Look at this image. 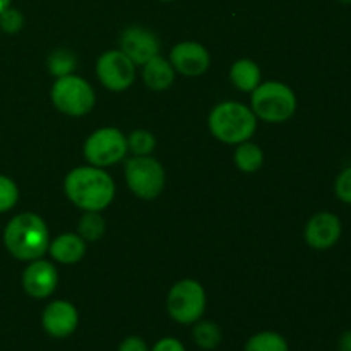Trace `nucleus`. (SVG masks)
Segmentation results:
<instances>
[{
  "label": "nucleus",
  "mask_w": 351,
  "mask_h": 351,
  "mask_svg": "<svg viewBox=\"0 0 351 351\" xmlns=\"http://www.w3.org/2000/svg\"><path fill=\"white\" fill-rule=\"evenodd\" d=\"M64 189L74 206L84 211H101L108 208L115 195V184L112 177L93 165L74 168L65 177Z\"/></svg>",
  "instance_id": "f257e3e1"
},
{
  "label": "nucleus",
  "mask_w": 351,
  "mask_h": 351,
  "mask_svg": "<svg viewBox=\"0 0 351 351\" xmlns=\"http://www.w3.org/2000/svg\"><path fill=\"white\" fill-rule=\"evenodd\" d=\"M3 243L10 256L17 261H36L50 245L47 223L34 213L17 215L7 223Z\"/></svg>",
  "instance_id": "f03ea898"
},
{
  "label": "nucleus",
  "mask_w": 351,
  "mask_h": 351,
  "mask_svg": "<svg viewBox=\"0 0 351 351\" xmlns=\"http://www.w3.org/2000/svg\"><path fill=\"white\" fill-rule=\"evenodd\" d=\"M209 129L216 139L226 144L245 143L256 132L257 117L239 101L219 103L209 115Z\"/></svg>",
  "instance_id": "7ed1b4c3"
},
{
  "label": "nucleus",
  "mask_w": 351,
  "mask_h": 351,
  "mask_svg": "<svg viewBox=\"0 0 351 351\" xmlns=\"http://www.w3.org/2000/svg\"><path fill=\"white\" fill-rule=\"evenodd\" d=\"M252 112L269 123L287 122L297 110V96L283 82H264L252 91Z\"/></svg>",
  "instance_id": "20e7f679"
},
{
  "label": "nucleus",
  "mask_w": 351,
  "mask_h": 351,
  "mask_svg": "<svg viewBox=\"0 0 351 351\" xmlns=\"http://www.w3.org/2000/svg\"><path fill=\"white\" fill-rule=\"evenodd\" d=\"M51 101L65 115L81 117L91 112L96 96L88 81L69 74L55 81L51 88Z\"/></svg>",
  "instance_id": "39448f33"
},
{
  "label": "nucleus",
  "mask_w": 351,
  "mask_h": 351,
  "mask_svg": "<svg viewBox=\"0 0 351 351\" xmlns=\"http://www.w3.org/2000/svg\"><path fill=\"white\" fill-rule=\"evenodd\" d=\"M168 314L178 324H195L206 311V291L194 280L178 281L168 293Z\"/></svg>",
  "instance_id": "423d86ee"
},
{
  "label": "nucleus",
  "mask_w": 351,
  "mask_h": 351,
  "mask_svg": "<svg viewBox=\"0 0 351 351\" xmlns=\"http://www.w3.org/2000/svg\"><path fill=\"white\" fill-rule=\"evenodd\" d=\"M125 180L141 199H156L165 189V170L151 156H134L125 163Z\"/></svg>",
  "instance_id": "0eeeda50"
},
{
  "label": "nucleus",
  "mask_w": 351,
  "mask_h": 351,
  "mask_svg": "<svg viewBox=\"0 0 351 351\" xmlns=\"http://www.w3.org/2000/svg\"><path fill=\"white\" fill-rule=\"evenodd\" d=\"M127 139L115 127H103L93 132L84 144V158L93 167L105 168L119 163L125 153Z\"/></svg>",
  "instance_id": "6e6552de"
},
{
  "label": "nucleus",
  "mask_w": 351,
  "mask_h": 351,
  "mask_svg": "<svg viewBox=\"0 0 351 351\" xmlns=\"http://www.w3.org/2000/svg\"><path fill=\"white\" fill-rule=\"evenodd\" d=\"M96 74L110 91H125L136 79V64L122 50H110L98 58Z\"/></svg>",
  "instance_id": "1a4fd4ad"
},
{
  "label": "nucleus",
  "mask_w": 351,
  "mask_h": 351,
  "mask_svg": "<svg viewBox=\"0 0 351 351\" xmlns=\"http://www.w3.org/2000/svg\"><path fill=\"white\" fill-rule=\"evenodd\" d=\"M343 223L335 213L322 211L312 216L305 226V242L315 250H328L339 242Z\"/></svg>",
  "instance_id": "9d476101"
},
{
  "label": "nucleus",
  "mask_w": 351,
  "mask_h": 351,
  "mask_svg": "<svg viewBox=\"0 0 351 351\" xmlns=\"http://www.w3.org/2000/svg\"><path fill=\"white\" fill-rule=\"evenodd\" d=\"M41 324L51 338H69L71 335H74L79 326V312L71 302L55 300L48 304L43 311Z\"/></svg>",
  "instance_id": "9b49d317"
},
{
  "label": "nucleus",
  "mask_w": 351,
  "mask_h": 351,
  "mask_svg": "<svg viewBox=\"0 0 351 351\" xmlns=\"http://www.w3.org/2000/svg\"><path fill=\"white\" fill-rule=\"evenodd\" d=\"M120 48L136 65H144L160 51L156 34L139 26L127 27L120 38Z\"/></svg>",
  "instance_id": "f8f14e48"
},
{
  "label": "nucleus",
  "mask_w": 351,
  "mask_h": 351,
  "mask_svg": "<svg viewBox=\"0 0 351 351\" xmlns=\"http://www.w3.org/2000/svg\"><path fill=\"white\" fill-rule=\"evenodd\" d=\"M170 64L180 74L189 75V77H197L208 71L211 58H209L208 50L202 45L194 43V41H184V43H178L177 47H173L170 53Z\"/></svg>",
  "instance_id": "ddd939ff"
},
{
  "label": "nucleus",
  "mask_w": 351,
  "mask_h": 351,
  "mask_svg": "<svg viewBox=\"0 0 351 351\" xmlns=\"http://www.w3.org/2000/svg\"><path fill=\"white\" fill-rule=\"evenodd\" d=\"M58 283L57 269L48 261L36 259L24 269L23 288L29 297L47 298L55 291Z\"/></svg>",
  "instance_id": "4468645a"
},
{
  "label": "nucleus",
  "mask_w": 351,
  "mask_h": 351,
  "mask_svg": "<svg viewBox=\"0 0 351 351\" xmlns=\"http://www.w3.org/2000/svg\"><path fill=\"white\" fill-rule=\"evenodd\" d=\"M143 79L144 84L153 91H165L173 84L175 69L170 60L156 55L143 65Z\"/></svg>",
  "instance_id": "2eb2a0df"
},
{
  "label": "nucleus",
  "mask_w": 351,
  "mask_h": 351,
  "mask_svg": "<svg viewBox=\"0 0 351 351\" xmlns=\"http://www.w3.org/2000/svg\"><path fill=\"white\" fill-rule=\"evenodd\" d=\"M50 256L53 257L57 263L62 264H75L84 257L86 254V243L75 233H65V235L57 237L53 242L48 245Z\"/></svg>",
  "instance_id": "dca6fc26"
},
{
  "label": "nucleus",
  "mask_w": 351,
  "mask_h": 351,
  "mask_svg": "<svg viewBox=\"0 0 351 351\" xmlns=\"http://www.w3.org/2000/svg\"><path fill=\"white\" fill-rule=\"evenodd\" d=\"M230 81L239 88L240 91L252 93L261 82L259 65L249 58H240L230 69Z\"/></svg>",
  "instance_id": "f3484780"
},
{
  "label": "nucleus",
  "mask_w": 351,
  "mask_h": 351,
  "mask_svg": "<svg viewBox=\"0 0 351 351\" xmlns=\"http://www.w3.org/2000/svg\"><path fill=\"white\" fill-rule=\"evenodd\" d=\"M243 351H290V346L280 332L263 331L247 339Z\"/></svg>",
  "instance_id": "a211bd4d"
},
{
  "label": "nucleus",
  "mask_w": 351,
  "mask_h": 351,
  "mask_svg": "<svg viewBox=\"0 0 351 351\" xmlns=\"http://www.w3.org/2000/svg\"><path fill=\"white\" fill-rule=\"evenodd\" d=\"M192 336H194L195 345L206 351L218 348L219 343H221L223 339L221 329H219L218 324H215V322L211 321H201V319L195 322Z\"/></svg>",
  "instance_id": "6ab92c4d"
},
{
  "label": "nucleus",
  "mask_w": 351,
  "mask_h": 351,
  "mask_svg": "<svg viewBox=\"0 0 351 351\" xmlns=\"http://www.w3.org/2000/svg\"><path fill=\"white\" fill-rule=\"evenodd\" d=\"M264 161V153L261 151V147L257 144L252 143H240L239 147L235 151V165L242 171H247V173H252V171H257L261 167H263Z\"/></svg>",
  "instance_id": "aec40b11"
},
{
  "label": "nucleus",
  "mask_w": 351,
  "mask_h": 351,
  "mask_svg": "<svg viewBox=\"0 0 351 351\" xmlns=\"http://www.w3.org/2000/svg\"><path fill=\"white\" fill-rule=\"evenodd\" d=\"M106 230V221L103 219V216L99 215V211H86V215L79 219L77 225V235L82 240H88V242H96V240L101 239L105 235Z\"/></svg>",
  "instance_id": "412c9836"
},
{
  "label": "nucleus",
  "mask_w": 351,
  "mask_h": 351,
  "mask_svg": "<svg viewBox=\"0 0 351 351\" xmlns=\"http://www.w3.org/2000/svg\"><path fill=\"white\" fill-rule=\"evenodd\" d=\"M127 147L136 156H149L154 151V147H156V139H154L153 134L144 129L134 130L129 136V139H127Z\"/></svg>",
  "instance_id": "4be33fe9"
},
{
  "label": "nucleus",
  "mask_w": 351,
  "mask_h": 351,
  "mask_svg": "<svg viewBox=\"0 0 351 351\" xmlns=\"http://www.w3.org/2000/svg\"><path fill=\"white\" fill-rule=\"evenodd\" d=\"M75 69V57L67 50H57L48 57V71L57 77L69 75Z\"/></svg>",
  "instance_id": "5701e85b"
},
{
  "label": "nucleus",
  "mask_w": 351,
  "mask_h": 351,
  "mask_svg": "<svg viewBox=\"0 0 351 351\" xmlns=\"http://www.w3.org/2000/svg\"><path fill=\"white\" fill-rule=\"evenodd\" d=\"M19 199V189L16 182L5 175H0V213H5L16 206Z\"/></svg>",
  "instance_id": "b1692460"
},
{
  "label": "nucleus",
  "mask_w": 351,
  "mask_h": 351,
  "mask_svg": "<svg viewBox=\"0 0 351 351\" xmlns=\"http://www.w3.org/2000/svg\"><path fill=\"white\" fill-rule=\"evenodd\" d=\"M24 26V16L17 9L7 7L3 12H0V31L14 34L17 31L23 29Z\"/></svg>",
  "instance_id": "393cba45"
},
{
  "label": "nucleus",
  "mask_w": 351,
  "mask_h": 351,
  "mask_svg": "<svg viewBox=\"0 0 351 351\" xmlns=\"http://www.w3.org/2000/svg\"><path fill=\"white\" fill-rule=\"evenodd\" d=\"M335 194L343 204L351 206V167L339 171L335 182Z\"/></svg>",
  "instance_id": "a878e982"
},
{
  "label": "nucleus",
  "mask_w": 351,
  "mask_h": 351,
  "mask_svg": "<svg viewBox=\"0 0 351 351\" xmlns=\"http://www.w3.org/2000/svg\"><path fill=\"white\" fill-rule=\"evenodd\" d=\"M117 351H149V346L139 336H129L119 345Z\"/></svg>",
  "instance_id": "bb28decb"
},
{
  "label": "nucleus",
  "mask_w": 351,
  "mask_h": 351,
  "mask_svg": "<svg viewBox=\"0 0 351 351\" xmlns=\"http://www.w3.org/2000/svg\"><path fill=\"white\" fill-rule=\"evenodd\" d=\"M149 351H187L185 350L184 343L177 338H161L160 341L154 343L153 348Z\"/></svg>",
  "instance_id": "cd10ccee"
},
{
  "label": "nucleus",
  "mask_w": 351,
  "mask_h": 351,
  "mask_svg": "<svg viewBox=\"0 0 351 351\" xmlns=\"http://www.w3.org/2000/svg\"><path fill=\"white\" fill-rule=\"evenodd\" d=\"M338 351H351V329H348V331H345L339 336Z\"/></svg>",
  "instance_id": "c85d7f7f"
},
{
  "label": "nucleus",
  "mask_w": 351,
  "mask_h": 351,
  "mask_svg": "<svg viewBox=\"0 0 351 351\" xmlns=\"http://www.w3.org/2000/svg\"><path fill=\"white\" fill-rule=\"evenodd\" d=\"M10 2H12V0H0V12H3L7 7H10Z\"/></svg>",
  "instance_id": "c756f323"
},
{
  "label": "nucleus",
  "mask_w": 351,
  "mask_h": 351,
  "mask_svg": "<svg viewBox=\"0 0 351 351\" xmlns=\"http://www.w3.org/2000/svg\"><path fill=\"white\" fill-rule=\"evenodd\" d=\"M339 3H343V5H351V0H338Z\"/></svg>",
  "instance_id": "7c9ffc66"
},
{
  "label": "nucleus",
  "mask_w": 351,
  "mask_h": 351,
  "mask_svg": "<svg viewBox=\"0 0 351 351\" xmlns=\"http://www.w3.org/2000/svg\"><path fill=\"white\" fill-rule=\"evenodd\" d=\"M161 2H171V0H161Z\"/></svg>",
  "instance_id": "2f4dec72"
}]
</instances>
